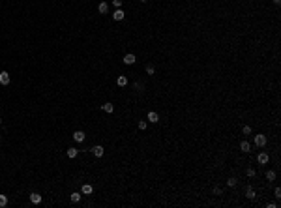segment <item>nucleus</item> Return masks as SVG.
Here are the masks:
<instances>
[{
	"label": "nucleus",
	"instance_id": "obj_1",
	"mask_svg": "<svg viewBox=\"0 0 281 208\" xmlns=\"http://www.w3.org/2000/svg\"><path fill=\"white\" fill-rule=\"evenodd\" d=\"M85 139H86V133H85V131H81V129L73 131V141L75 143H82Z\"/></svg>",
	"mask_w": 281,
	"mask_h": 208
},
{
	"label": "nucleus",
	"instance_id": "obj_2",
	"mask_svg": "<svg viewBox=\"0 0 281 208\" xmlns=\"http://www.w3.org/2000/svg\"><path fill=\"white\" fill-rule=\"evenodd\" d=\"M90 150H92V154L96 156V158H101V156L105 154V148H103V146H101V145H96V146H92V148H90Z\"/></svg>",
	"mask_w": 281,
	"mask_h": 208
},
{
	"label": "nucleus",
	"instance_id": "obj_3",
	"mask_svg": "<svg viewBox=\"0 0 281 208\" xmlns=\"http://www.w3.org/2000/svg\"><path fill=\"white\" fill-rule=\"evenodd\" d=\"M255 146H259V148L266 146V135H255Z\"/></svg>",
	"mask_w": 281,
	"mask_h": 208
},
{
	"label": "nucleus",
	"instance_id": "obj_4",
	"mask_svg": "<svg viewBox=\"0 0 281 208\" xmlns=\"http://www.w3.org/2000/svg\"><path fill=\"white\" fill-rule=\"evenodd\" d=\"M124 17H126V13L122 11V8H116V11L113 13V19L114 21H124Z\"/></svg>",
	"mask_w": 281,
	"mask_h": 208
},
{
	"label": "nucleus",
	"instance_id": "obj_5",
	"mask_svg": "<svg viewBox=\"0 0 281 208\" xmlns=\"http://www.w3.org/2000/svg\"><path fill=\"white\" fill-rule=\"evenodd\" d=\"M81 193H82V195H92V193H94V187L90 186V184H82Z\"/></svg>",
	"mask_w": 281,
	"mask_h": 208
},
{
	"label": "nucleus",
	"instance_id": "obj_6",
	"mask_svg": "<svg viewBox=\"0 0 281 208\" xmlns=\"http://www.w3.org/2000/svg\"><path fill=\"white\" fill-rule=\"evenodd\" d=\"M0 83H2L4 86L10 85V73H8V71H0Z\"/></svg>",
	"mask_w": 281,
	"mask_h": 208
},
{
	"label": "nucleus",
	"instance_id": "obj_7",
	"mask_svg": "<svg viewBox=\"0 0 281 208\" xmlns=\"http://www.w3.org/2000/svg\"><path fill=\"white\" fill-rule=\"evenodd\" d=\"M268 159H270V158H268V154H266V152H260V154L257 156V161H259L260 165H264V163H268Z\"/></svg>",
	"mask_w": 281,
	"mask_h": 208
},
{
	"label": "nucleus",
	"instance_id": "obj_8",
	"mask_svg": "<svg viewBox=\"0 0 281 208\" xmlns=\"http://www.w3.org/2000/svg\"><path fill=\"white\" fill-rule=\"evenodd\" d=\"M135 54H131V53H129V54H126V56H124V64H126V66H131V64H135Z\"/></svg>",
	"mask_w": 281,
	"mask_h": 208
},
{
	"label": "nucleus",
	"instance_id": "obj_9",
	"mask_svg": "<svg viewBox=\"0 0 281 208\" xmlns=\"http://www.w3.org/2000/svg\"><path fill=\"white\" fill-rule=\"evenodd\" d=\"M148 120H150V122H152V124L159 122V114H157L156 111H150V113H148Z\"/></svg>",
	"mask_w": 281,
	"mask_h": 208
},
{
	"label": "nucleus",
	"instance_id": "obj_10",
	"mask_svg": "<svg viewBox=\"0 0 281 208\" xmlns=\"http://www.w3.org/2000/svg\"><path fill=\"white\" fill-rule=\"evenodd\" d=\"M30 202H32V205H39V202H41V195L39 193H30Z\"/></svg>",
	"mask_w": 281,
	"mask_h": 208
},
{
	"label": "nucleus",
	"instance_id": "obj_11",
	"mask_svg": "<svg viewBox=\"0 0 281 208\" xmlns=\"http://www.w3.org/2000/svg\"><path fill=\"white\" fill-rule=\"evenodd\" d=\"M240 150H242V152H246V154H247V152H251V143L242 141V143H240Z\"/></svg>",
	"mask_w": 281,
	"mask_h": 208
},
{
	"label": "nucleus",
	"instance_id": "obj_12",
	"mask_svg": "<svg viewBox=\"0 0 281 208\" xmlns=\"http://www.w3.org/2000/svg\"><path fill=\"white\" fill-rule=\"evenodd\" d=\"M98 11L105 15L107 11H109V4H107V2H100V6H98Z\"/></svg>",
	"mask_w": 281,
	"mask_h": 208
},
{
	"label": "nucleus",
	"instance_id": "obj_13",
	"mask_svg": "<svg viewBox=\"0 0 281 208\" xmlns=\"http://www.w3.org/2000/svg\"><path fill=\"white\" fill-rule=\"evenodd\" d=\"M255 195L257 193H255V189H253V186H247L246 187V197L247 199H255Z\"/></svg>",
	"mask_w": 281,
	"mask_h": 208
},
{
	"label": "nucleus",
	"instance_id": "obj_14",
	"mask_svg": "<svg viewBox=\"0 0 281 208\" xmlns=\"http://www.w3.org/2000/svg\"><path fill=\"white\" fill-rule=\"evenodd\" d=\"M116 85L118 86H128V77H126V75H120V77L116 79Z\"/></svg>",
	"mask_w": 281,
	"mask_h": 208
},
{
	"label": "nucleus",
	"instance_id": "obj_15",
	"mask_svg": "<svg viewBox=\"0 0 281 208\" xmlns=\"http://www.w3.org/2000/svg\"><path fill=\"white\" fill-rule=\"evenodd\" d=\"M81 197H82V193H79V191H73V193L69 195L71 202H79V201H81Z\"/></svg>",
	"mask_w": 281,
	"mask_h": 208
},
{
	"label": "nucleus",
	"instance_id": "obj_16",
	"mask_svg": "<svg viewBox=\"0 0 281 208\" xmlns=\"http://www.w3.org/2000/svg\"><path fill=\"white\" fill-rule=\"evenodd\" d=\"M66 154H68L69 159H73V158H77V156H79V150H77V148H68V152H66Z\"/></svg>",
	"mask_w": 281,
	"mask_h": 208
},
{
	"label": "nucleus",
	"instance_id": "obj_17",
	"mask_svg": "<svg viewBox=\"0 0 281 208\" xmlns=\"http://www.w3.org/2000/svg\"><path fill=\"white\" fill-rule=\"evenodd\" d=\"M101 109H103L105 113H113V111H114V105H113V103H105V105H101Z\"/></svg>",
	"mask_w": 281,
	"mask_h": 208
},
{
	"label": "nucleus",
	"instance_id": "obj_18",
	"mask_svg": "<svg viewBox=\"0 0 281 208\" xmlns=\"http://www.w3.org/2000/svg\"><path fill=\"white\" fill-rule=\"evenodd\" d=\"M236 184H238V180H236L234 176H231V178H229V180H227V186H229V187H234V186H236Z\"/></svg>",
	"mask_w": 281,
	"mask_h": 208
},
{
	"label": "nucleus",
	"instance_id": "obj_19",
	"mask_svg": "<svg viewBox=\"0 0 281 208\" xmlns=\"http://www.w3.org/2000/svg\"><path fill=\"white\" fill-rule=\"evenodd\" d=\"M4 206H8V197L6 195H0V208H4Z\"/></svg>",
	"mask_w": 281,
	"mask_h": 208
},
{
	"label": "nucleus",
	"instance_id": "obj_20",
	"mask_svg": "<svg viewBox=\"0 0 281 208\" xmlns=\"http://www.w3.org/2000/svg\"><path fill=\"white\" fill-rule=\"evenodd\" d=\"M266 180H270V182L276 180V173H274V171H268V173H266Z\"/></svg>",
	"mask_w": 281,
	"mask_h": 208
},
{
	"label": "nucleus",
	"instance_id": "obj_21",
	"mask_svg": "<svg viewBox=\"0 0 281 208\" xmlns=\"http://www.w3.org/2000/svg\"><path fill=\"white\" fill-rule=\"evenodd\" d=\"M146 73H148V75H154V73H156V67L148 64V66H146Z\"/></svg>",
	"mask_w": 281,
	"mask_h": 208
},
{
	"label": "nucleus",
	"instance_id": "obj_22",
	"mask_svg": "<svg viewBox=\"0 0 281 208\" xmlns=\"http://www.w3.org/2000/svg\"><path fill=\"white\" fill-rule=\"evenodd\" d=\"M251 131H253V129H251L249 126H244V127H242V133H244V135H251Z\"/></svg>",
	"mask_w": 281,
	"mask_h": 208
},
{
	"label": "nucleus",
	"instance_id": "obj_23",
	"mask_svg": "<svg viewBox=\"0 0 281 208\" xmlns=\"http://www.w3.org/2000/svg\"><path fill=\"white\" fill-rule=\"evenodd\" d=\"M133 88H135L137 92H142V88H144V85H142V83H135V86H133Z\"/></svg>",
	"mask_w": 281,
	"mask_h": 208
},
{
	"label": "nucleus",
	"instance_id": "obj_24",
	"mask_svg": "<svg viewBox=\"0 0 281 208\" xmlns=\"http://www.w3.org/2000/svg\"><path fill=\"white\" fill-rule=\"evenodd\" d=\"M146 126H148L146 120H141V122H139V129H146Z\"/></svg>",
	"mask_w": 281,
	"mask_h": 208
},
{
	"label": "nucleus",
	"instance_id": "obj_25",
	"mask_svg": "<svg viewBox=\"0 0 281 208\" xmlns=\"http://www.w3.org/2000/svg\"><path fill=\"white\" fill-rule=\"evenodd\" d=\"M274 195H276V199H281V189H279V187L274 189Z\"/></svg>",
	"mask_w": 281,
	"mask_h": 208
},
{
	"label": "nucleus",
	"instance_id": "obj_26",
	"mask_svg": "<svg viewBox=\"0 0 281 208\" xmlns=\"http://www.w3.org/2000/svg\"><path fill=\"white\" fill-rule=\"evenodd\" d=\"M246 174H247L249 178H251V176H255V169H247V171H246Z\"/></svg>",
	"mask_w": 281,
	"mask_h": 208
},
{
	"label": "nucleus",
	"instance_id": "obj_27",
	"mask_svg": "<svg viewBox=\"0 0 281 208\" xmlns=\"http://www.w3.org/2000/svg\"><path fill=\"white\" fill-rule=\"evenodd\" d=\"M113 6L114 8H122V0H113Z\"/></svg>",
	"mask_w": 281,
	"mask_h": 208
},
{
	"label": "nucleus",
	"instance_id": "obj_28",
	"mask_svg": "<svg viewBox=\"0 0 281 208\" xmlns=\"http://www.w3.org/2000/svg\"><path fill=\"white\" fill-rule=\"evenodd\" d=\"M266 206H268V208H278V202H268Z\"/></svg>",
	"mask_w": 281,
	"mask_h": 208
},
{
	"label": "nucleus",
	"instance_id": "obj_29",
	"mask_svg": "<svg viewBox=\"0 0 281 208\" xmlns=\"http://www.w3.org/2000/svg\"><path fill=\"white\" fill-rule=\"evenodd\" d=\"M214 193H216V195H221V187H214Z\"/></svg>",
	"mask_w": 281,
	"mask_h": 208
},
{
	"label": "nucleus",
	"instance_id": "obj_30",
	"mask_svg": "<svg viewBox=\"0 0 281 208\" xmlns=\"http://www.w3.org/2000/svg\"><path fill=\"white\" fill-rule=\"evenodd\" d=\"M272 2H274L276 6H279V4H281V0H272Z\"/></svg>",
	"mask_w": 281,
	"mask_h": 208
},
{
	"label": "nucleus",
	"instance_id": "obj_31",
	"mask_svg": "<svg viewBox=\"0 0 281 208\" xmlns=\"http://www.w3.org/2000/svg\"><path fill=\"white\" fill-rule=\"evenodd\" d=\"M141 2H148V0H141Z\"/></svg>",
	"mask_w": 281,
	"mask_h": 208
},
{
	"label": "nucleus",
	"instance_id": "obj_32",
	"mask_svg": "<svg viewBox=\"0 0 281 208\" xmlns=\"http://www.w3.org/2000/svg\"><path fill=\"white\" fill-rule=\"evenodd\" d=\"M0 124H2V120H0Z\"/></svg>",
	"mask_w": 281,
	"mask_h": 208
}]
</instances>
